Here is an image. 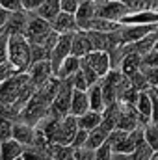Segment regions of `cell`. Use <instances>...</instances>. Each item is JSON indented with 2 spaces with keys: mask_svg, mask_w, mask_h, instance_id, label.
Listing matches in <instances>:
<instances>
[{
  "mask_svg": "<svg viewBox=\"0 0 158 160\" xmlns=\"http://www.w3.org/2000/svg\"><path fill=\"white\" fill-rule=\"evenodd\" d=\"M121 22H116V21H110V19H102V17H93L87 30H97V32H116Z\"/></svg>",
  "mask_w": 158,
  "mask_h": 160,
  "instance_id": "603a6c76",
  "label": "cell"
},
{
  "mask_svg": "<svg viewBox=\"0 0 158 160\" xmlns=\"http://www.w3.org/2000/svg\"><path fill=\"white\" fill-rule=\"evenodd\" d=\"M97 15L102 19H110L116 22H123L126 17H130V11L123 0H95Z\"/></svg>",
  "mask_w": 158,
  "mask_h": 160,
  "instance_id": "3957f363",
  "label": "cell"
},
{
  "mask_svg": "<svg viewBox=\"0 0 158 160\" xmlns=\"http://www.w3.org/2000/svg\"><path fill=\"white\" fill-rule=\"evenodd\" d=\"M45 0H22V9L26 11H37L39 6H43Z\"/></svg>",
  "mask_w": 158,
  "mask_h": 160,
  "instance_id": "e575fe53",
  "label": "cell"
},
{
  "mask_svg": "<svg viewBox=\"0 0 158 160\" xmlns=\"http://www.w3.org/2000/svg\"><path fill=\"white\" fill-rule=\"evenodd\" d=\"M82 0H62V11H69V13H77L78 6Z\"/></svg>",
  "mask_w": 158,
  "mask_h": 160,
  "instance_id": "d6a6232c",
  "label": "cell"
},
{
  "mask_svg": "<svg viewBox=\"0 0 158 160\" xmlns=\"http://www.w3.org/2000/svg\"><path fill=\"white\" fill-rule=\"evenodd\" d=\"M155 50H158V39H156V45H155Z\"/></svg>",
  "mask_w": 158,
  "mask_h": 160,
  "instance_id": "b9f144b4",
  "label": "cell"
},
{
  "mask_svg": "<svg viewBox=\"0 0 158 160\" xmlns=\"http://www.w3.org/2000/svg\"><path fill=\"white\" fill-rule=\"evenodd\" d=\"M73 86H75V89H89V84H87V80L84 77V73H82V69H78L75 75H73Z\"/></svg>",
  "mask_w": 158,
  "mask_h": 160,
  "instance_id": "f546056e",
  "label": "cell"
},
{
  "mask_svg": "<svg viewBox=\"0 0 158 160\" xmlns=\"http://www.w3.org/2000/svg\"><path fill=\"white\" fill-rule=\"evenodd\" d=\"M93 50V45L89 41V36H87V30H77L75 36H73V48H71V54L78 56V58H84L86 54H89Z\"/></svg>",
  "mask_w": 158,
  "mask_h": 160,
  "instance_id": "7c38bea8",
  "label": "cell"
},
{
  "mask_svg": "<svg viewBox=\"0 0 158 160\" xmlns=\"http://www.w3.org/2000/svg\"><path fill=\"white\" fill-rule=\"evenodd\" d=\"M9 138H13V121L4 118L0 119V142H6Z\"/></svg>",
  "mask_w": 158,
  "mask_h": 160,
  "instance_id": "4316f807",
  "label": "cell"
},
{
  "mask_svg": "<svg viewBox=\"0 0 158 160\" xmlns=\"http://www.w3.org/2000/svg\"><path fill=\"white\" fill-rule=\"evenodd\" d=\"M101 123H102V112H95V110H87L78 118V127L84 130H93Z\"/></svg>",
  "mask_w": 158,
  "mask_h": 160,
  "instance_id": "ffe728a7",
  "label": "cell"
},
{
  "mask_svg": "<svg viewBox=\"0 0 158 160\" xmlns=\"http://www.w3.org/2000/svg\"><path fill=\"white\" fill-rule=\"evenodd\" d=\"M108 130L102 127V125H99L97 128H93V130H89V136H87V143H86V147H89V149H99L106 140H108Z\"/></svg>",
  "mask_w": 158,
  "mask_h": 160,
  "instance_id": "44dd1931",
  "label": "cell"
},
{
  "mask_svg": "<svg viewBox=\"0 0 158 160\" xmlns=\"http://www.w3.org/2000/svg\"><path fill=\"white\" fill-rule=\"evenodd\" d=\"M73 36L75 32H69V34H60V39L54 45L52 52H50V63H52V69H54V75L58 73L62 62L71 54V48H73Z\"/></svg>",
  "mask_w": 158,
  "mask_h": 160,
  "instance_id": "5b68a950",
  "label": "cell"
},
{
  "mask_svg": "<svg viewBox=\"0 0 158 160\" xmlns=\"http://www.w3.org/2000/svg\"><path fill=\"white\" fill-rule=\"evenodd\" d=\"M136 108L140 110V114H141V116H145V118H149V119H151V114H153V97H151V88H149V89L140 91L138 101H136Z\"/></svg>",
  "mask_w": 158,
  "mask_h": 160,
  "instance_id": "7402d4cb",
  "label": "cell"
},
{
  "mask_svg": "<svg viewBox=\"0 0 158 160\" xmlns=\"http://www.w3.org/2000/svg\"><path fill=\"white\" fill-rule=\"evenodd\" d=\"M143 132H145V142H147L155 151H158V125L153 123V121H149V123L143 127Z\"/></svg>",
  "mask_w": 158,
  "mask_h": 160,
  "instance_id": "cb8c5ba5",
  "label": "cell"
},
{
  "mask_svg": "<svg viewBox=\"0 0 158 160\" xmlns=\"http://www.w3.org/2000/svg\"><path fill=\"white\" fill-rule=\"evenodd\" d=\"M28 75L30 80L36 88H41L50 77H54V69H52V63L50 60H39V62H34L28 69Z\"/></svg>",
  "mask_w": 158,
  "mask_h": 160,
  "instance_id": "52a82bcc",
  "label": "cell"
},
{
  "mask_svg": "<svg viewBox=\"0 0 158 160\" xmlns=\"http://www.w3.org/2000/svg\"><path fill=\"white\" fill-rule=\"evenodd\" d=\"M141 65L145 67H158V50H151L141 58Z\"/></svg>",
  "mask_w": 158,
  "mask_h": 160,
  "instance_id": "1f68e13d",
  "label": "cell"
},
{
  "mask_svg": "<svg viewBox=\"0 0 158 160\" xmlns=\"http://www.w3.org/2000/svg\"><path fill=\"white\" fill-rule=\"evenodd\" d=\"M0 160H2V153H0Z\"/></svg>",
  "mask_w": 158,
  "mask_h": 160,
  "instance_id": "7bdbcfd3",
  "label": "cell"
},
{
  "mask_svg": "<svg viewBox=\"0 0 158 160\" xmlns=\"http://www.w3.org/2000/svg\"><path fill=\"white\" fill-rule=\"evenodd\" d=\"M156 89H158V88H156Z\"/></svg>",
  "mask_w": 158,
  "mask_h": 160,
  "instance_id": "ee69618b",
  "label": "cell"
},
{
  "mask_svg": "<svg viewBox=\"0 0 158 160\" xmlns=\"http://www.w3.org/2000/svg\"><path fill=\"white\" fill-rule=\"evenodd\" d=\"M28 17L30 11L21 9V11H11V17L7 21V24L2 28L6 32V36H17V34H26V26H28Z\"/></svg>",
  "mask_w": 158,
  "mask_h": 160,
  "instance_id": "ba28073f",
  "label": "cell"
},
{
  "mask_svg": "<svg viewBox=\"0 0 158 160\" xmlns=\"http://www.w3.org/2000/svg\"><path fill=\"white\" fill-rule=\"evenodd\" d=\"M97 15V8H95V0H82V4L78 6L75 17H77V22H78L80 30H87L91 19Z\"/></svg>",
  "mask_w": 158,
  "mask_h": 160,
  "instance_id": "8fae6325",
  "label": "cell"
},
{
  "mask_svg": "<svg viewBox=\"0 0 158 160\" xmlns=\"http://www.w3.org/2000/svg\"><path fill=\"white\" fill-rule=\"evenodd\" d=\"M151 160H158V151L155 153V155H153V158H151Z\"/></svg>",
  "mask_w": 158,
  "mask_h": 160,
  "instance_id": "ab89813d",
  "label": "cell"
},
{
  "mask_svg": "<svg viewBox=\"0 0 158 160\" xmlns=\"http://www.w3.org/2000/svg\"><path fill=\"white\" fill-rule=\"evenodd\" d=\"M0 6H4L9 11H21L22 9V0H0Z\"/></svg>",
  "mask_w": 158,
  "mask_h": 160,
  "instance_id": "836d02e7",
  "label": "cell"
},
{
  "mask_svg": "<svg viewBox=\"0 0 158 160\" xmlns=\"http://www.w3.org/2000/svg\"><path fill=\"white\" fill-rule=\"evenodd\" d=\"M130 11V17L155 11V0H123Z\"/></svg>",
  "mask_w": 158,
  "mask_h": 160,
  "instance_id": "d6986e66",
  "label": "cell"
},
{
  "mask_svg": "<svg viewBox=\"0 0 158 160\" xmlns=\"http://www.w3.org/2000/svg\"><path fill=\"white\" fill-rule=\"evenodd\" d=\"M7 62V38L0 41V65H4Z\"/></svg>",
  "mask_w": 158,
  "mask_h": 160,
  "instance_id": "d590c367",
  "label": "cell"
},
{
  "mask_svg": "<svg viewBox=\"0 0 158 160\" xmlns=\"http://www.w3.org/2000/svg\"><path fill=\"white\" fill-rule=\"evenodd\" d=\"M62 11V0H45L43 6H39V9L36 11L37 15H41L47 21H54L58 17V13Z\"/></svg>",
  "mask_w": 158,
  "mask_h": 160,
  "instance_id": "ac0fdd59",
  "label": "cell"
},
{
  "mask_svg": "<svg viewBox=\"0 0 158 160\" xmlns=\"http://www.w3.org/2000/svg\"><path fill=\"white\" fill-rule=\"evenodd\" d=\"M87 110H91V104H89V93L87 89H75L73 91V99H71V114L80 118L82 114H86Z\"/></svg>",
  "mask_w": 158,
  "mask_h": 160,
  "instance_id": "4fadbf2b",
  "label": "cell"
},
{
  "mask_svg": "<svg viewBox=\"0 0 158 160\" xmlns=\"http://www.w3.org/2000/svg\"><path fill=\"white\" fill-rule=\"evenodd\" d=\"M15 160H24V157H22V155H21V157H17V158Z\"/></svg>",
  "mask_w": 158,
  "mask_h": 160,
  "instance_id": "60d3db41",
  "label": "cell"
},
{
  "mask_svg": "<svg viewBox=\"0 0 158 160\" xmlns=\"http://www.w3.org/2000/svg\"><path fill=\"white\" fill-rule=\"evenodd\" d=\"M52 28H54L58 34H69V32L80 30L75 13H69V11H60L58 17L52 21Z\"/></svg>",
  "mask_w": 158,
  "mask_h": 160,
  "instance_id": "30bf717a",
  "label": "cell"
},
{
  "mask_svg": "<svg viewBox=\"0 0 158 160\" xmlns=\"http://www.w3.org/2000/svg\"><path fill=\"white\" fill-rule=\"evenodd\" d=\"M24 151V145L21 142H17L15 138H9L6 142H0V153H2V160H15L21 157Z\"/></svg>",
  "mask_w": 158,
  "mask_h": 160,
  "instance_id": "5bb4252c",
  "label": "cell"
},
{
  "mask_svg": "<svg viewBox=\"0 0 158 160\" xmlns=\"http://www.w3.org/2000/svg\"><path fill=\"white\" fill-rule=\"evenodd\" d=\"M155 153H156V151L145 142V143H141L140 147H136V151H134L130 157H132V160H151Z\"/></svg>",
  "mask_w": 158,
  "mask_h": 160,
  "instance_id": "d4e9b609",
  "label": "cell"
},
{
  "mask_svg": "<svg viewBox=\"0 0 158 160\" xmlns=\"http://www.w3.org/2000/svg\"><path fill=\"white\" fill-rule=\"evenodd\" d=\"M158 28V22H121L117 28V34L121 38V43H136L141 38H145L147 34L155 32Z\"/></svg>",
  "mask_w": 158,
  "mask_h": 160,
  "instance_id": "7a4b0ae2",
  "label": "cell"
},
{
  "mask_svg": "<svg viewBox=\"0 0 158 160\" xmlns=\"http://www.w3.org/2000/svg\"><path fill=\"white\" fill-rule=\"evenodd\" d=\"M89 104H91V110L95 112H104L106 108V101H104V93H102V88H101V82L99 84H93L89 89Z\"/></svg>",
  "mask_w": 158,
  "mask_h": 160,
  "instance_id": "e0dca14e",
  "label": "cell"
},
{
  "mask_svg": "<svg viewBox=\"0 0 158 160\" xmlns=\"http://www.w3.org/2000/svg\"><path fill=\"white\" fill-rule=\"evenodd\" d=\"M4 118L9 119V106H6V104L0 102V119H4Z\"/></svg>",
  "mask_w": 158,
  "mask_h": 160,
  "instance_id": "74e56055",
  "label": "cell"
},
{
  "mask_svg": "<svg viewBox=\"0 0 158 160\" xmlns=\"http://www.w3.org/2000/svg\"><path fill=\"white\" fill-rule=\"evenodd\" d=\"M84 60L99 73V77H106L112 71V60H110V52L106 50H91L89 54L84 56Z\"/></svg>",
  "mask_w": 158,
  "mask_h": 160,
  "instance_id": "8992f818",
  "label": "cell"
},
{
  "mask_svg": "<svg viewBox=\"0 0 158 160\" xmlns=\"http://www.w3.org/2000/svg\"><path fill=\"white\" fill-rule=\"evenodd\" d=\"M78 128H80L78 118L73 116V114H69V116H65V118H62V119L58 121L56 130H54L50 142L52 143H62V145H71L73 140H75V136H77V132H78Z\"/></svg>",
  "mask_w": 158,
  "mask_h": 160,
  "instance_id": "277c9868",
  "label": "cell"
},
{
  "mask_svg": "<svg viewBox=\"0 0 158 160\" xmlns=\"http://www.w3.org/2000/svg\"><path fill=\"white\" fill-rule=\"evenodd\" d=\"M119 69L126 75V77H132L134 73H138V71H141V56L138 54V52H128L125 58H123V62H121V65H119Z\"/></svg>",
  "mask_w": 158,
  "mask_h": 160,
  "instance_id": "2e32d148",
  "label": "cell"
},
{
  "mask_svg": "<svg viewBox=\"0 0 158 160\" xmlns=\"http://www.w3.org/2000/svg\"><path fill=\"white\" fill-rule=\"evenodd\" d=\"M36 130H37V127H34V125H30L26 121L22 119L13 121V138L17 142H21L22 145H32L34 143Z\"/></svg>",
  "mask_w": 158,
  "mask_h": 160,
  "instance_id": "9c48e42d",
  "label": "cell"
},
{
  "mask_svg": "<svg viewBox=\"0 0 158 160\" xmlns=\"http://www.w3.org/2000/svg\"><path fill=\"white\" fill-rule=\"evenodd\" d=\"M112 157H114V147L108 143V140L99 149H95V160H112Z\"/></svg>",
  "mask_w": 158,
  "mask_h": 160,
  "instance_id": "83f0119b",
  "label": "cell"
},
{
  "mask_svg": "<svg viewBox=\"0 0 158 160\" xmlns=\"http://www.w3.org/2000/svg\"><path fill=\"white\" fill-rule=\"evenodd\" d=\"M4 38H7V36H6V32H4V30H2V28H0V41L4 39Z\"/></svg>",
  "mask_w": 158,
  "mask_h": 160,
  "instance_id": "f35d334b",
  "label": "cell"
},
{
  "mask_svg": "<svg viewBox=\"0 0 158 160\" xmlns=\"http://www.w3.org/2000/svg\"><path fill=\"white\" fill-rule=\"evenodd\" d=\"M87 136H89V130H84V128H78V132H77V136H75V140H73V147L75 149H78V147H86V143H87Z\"/></svg>",
  "mask_w": 158,
  "mask_h": 160,
  "instance_id": "4dcf8cb0",
  "label": "cell"
},
{
  "mask_svg": "<svg viewBox=\"0 0 158 160\" xmlns=\"http://www.w3.org/2000/svg\"><path fill=\"white\" fill-rule=\"evenodd\" d=\"M7 60L19 73H26L34 63L32 58V43L26 36H7Z\"/></svg>",
  "mask_w": 158,
  "mask_h": 160,
  "instance_id": "6da1fadb",
  "label": "cell"
},
{
  "mask_svg": "<svg viewBox=\"0 0 158 160\" xmlns=\"http://www.w3.org/2000/svg\"><path fill=\"white\" fill-rule=\"evenodd\" d=\"M22 157H24V160H45L47 158V155L41 149H37L36 145H24Z\"/></svg>",
  "mask_w": 158,
  "mask_h": 160,
  "instance_id": "484cf974",
  "label": "cell"
},
{
  "mask_svg": "<svg viewBox=\"0 0 158 160\" xmlns=\"http://www.w3.org/2000/svg\"><path fill=\"white\" fill-rule=\"evenodd\" d=\"M80 65H82V58L75 56V54H69V56L62 62V65H60L56 77H60V78H71V77L80 69Z\"/></svg>",
  "mask_w": 158,
  "mask_h": 160,
  "instance_id": "9a60e30c",
  "label": "cell"
},
{
  "mask_svg": "<svg viewBox=\"0 0 158 160\" xmlns=\"http://www.w3.org/2000/svg\"><path fill=\"white\" fill-rule=\"evenodd\" d=\"M9 17H11V11H9V9H6L4 6H0V28H4V26L7 24Z\"/></svg>",
  "mask_w": 158,
  "mask_h": 160,
  "instance_id": "8d00e7d4",
  "label": "cell"
},
{
  "mask_svg": "<svg viewBox=\"0 0 158 160\" xmlns=\"http://www.w3.org/2000/svg\"><path fill=\"white\" fill-rule=\"evenodd\" d=\"M141 71L145 75V78L149 82L151 88H158V67H145L141 65Z\"/></svg>",
  "mask_w": 158,
  "mask_h": 160,
  "instance_id": "f1b7e54d",
  "label": "cell"
}]
</instances>
